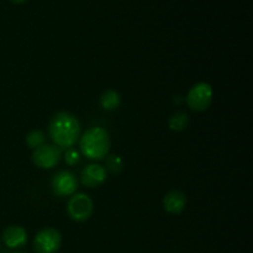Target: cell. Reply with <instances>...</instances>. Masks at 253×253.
Here are the masks:
<instances>
[{
  "mask_svg": "<svg viewBox=\"0 0 253 253\" xmlns=\"http://www.w3.org/2000/svg\"><path fill=\"white\" fill-rule=\"evenodd\" d=\"M52 192L59 198L72 197L78 189V179L69 170H59L52 178Z\"/></svg>",
  "mask_w": 253,
  "mask_h": 253,
  "instance_id": "52a82bcc",
  "label": "cell"
},
{
  "mask_svg": "<svg viewBox=\"0 0 253 253\" xmlns=\"http://www.w3.org/2000/svg\"><path fill=\"white\" fill-rule=\"evenodd\" d=\"M48 135L62 150L72 148L81 137V123L73 114L58 111L49 120Z\"/></svg>",
  "mask_w": 253,
  "mask_h": 253,
  "instance_id": "6da1fadb",
  "label": "cell"
},
{
  "mask_svg": "<svg viewBox=\"0 0 253 253\" xmlns=\"http://www.w3.org/2000/svg\"><path fill=\"white\" fill-rule=\"evenodd\" d=\"M62 235L53 227L42 229L34 237V251L36 253H57L61 249Z\"/></svg>",
  "mask_w": 253,
  "mask_h": 253,
  "instance_id": "5b68a950",
  "label": "cell"
},
{
  "mask_svg": "<svg viewBox=\"0 0 253 253\" xmlns=\"http://www.w3.org/2000/svg\"><path fill=\"white\" fill-rule=\"evenodd\" d=\"M212 99H214V89L207 82L195 83L185 96V101L190 110L198 111V113L207 110L211 105Z\"/></svg>",
  "mask_w": 253,
  "mask_h": 253,
  "instance_id": "277c9868",
  "label": "cell"
},
{
  "mask_svg": "<svg viewBox=\"0 0 253 253\" xmlns=\"http://www.w3.org/2000/svg\"><path fill=\"white\" fill-rule=\"evenodd\" d=\"M63 157H64V161H66L69 166H74V165H78L79 161H81V153H79L77 150H74L73 147L67 148L66 152L63 153Z\"/></svg>",
  "mask_w": 253,
  "mask_h": 253,
  "instance_id": "9a60e30c",
  "label": "cell"
},
{
  "mask_svg": "<svg viewBox=\"0 0 253 253\" xmlns=\"http://www.w3.org/2000/svg\"><path fill=\"white\" fill-rule=\"evenodd\" d=\"M11 2H14V4H22V2H25L26 0H10Z\"/></svg>",
  "mask_w": 253,
  "mask_h": 253,
  "instance_id": "2e32d148",
  "label": "cell"
},
{
  "mask_svg": "<svg viewBox=\"0 0 253 253\" xmlns=\"http://www.w3.org/2000/svg\"><path fill=\"white\" fill-rule=\"evenodd\" d=\"M81 153L90 161L105 160L110 152V135L105 128L93 126L79 137Z\"/></svg>",
  "mask_w": 253,
  "mask_h": 253,
  "instance_id": "7a4b0ae2",
  "label": "cell"
},
{
  "mask_svg": "<svg viewBox=\"0 0 253 253\" xmlns=\"http://www.w3.org/2000/svg\"><path fill=\"white\" fill-rule=\"evenodd\" d=\"M25 141H26V145L29 146L31 150H36L40 146L46 143V135H44L43 131L41 130H32L27 133Z\"/></svg>",
  "mask_w": 253,
  "mask_h": 253,
  "instance_id": "4fadbf2b",
  "label": "cell"
},
{
  "mask_svg": "<svg viewBox=\"0 0 253 253\" xmlns=\"http://www.w3.org/2000/svg\"><path fill=\"white\" fill-rule=\"evenodd\" d=\"M12 253H25V252H22V251H15V252H12Z\"/></svg>",
  "mask_w": 253,
  "mask_h": 253,
  "instance_id": "e0dca14e",
  "label": "cell"
},
{
  "mask_svg": "<svg viewBox=\"0 0 253 253\" xmlns=\"http://www.w3.org/2000/svg\"><path fill=\"white\" fill-rule=\"evenodd\" d=\"M189 125V116L184 111H177L168 119V127L174 132H182Z\"/></svg>",
  "mask_w": 253,
  "mask_h": 253,
  "instance_id": "7c38bea8",
  "label": "cell"
},
{
  "mask_svg": "<svg viewBox=\"0 0 253 253\" xmlns=\"http://www.w3.org/2000/svg\"><path fill=\"white\" fill-rule=\"evenodd\" d=\"M106 180V169L99 163H90L81 173V183L84 187L96 188Z\"/></svg>",
  "mask_w": 253,
  "mask_h": 253,
  "instance_id": "ba28073f",
  "label": "cell"
},
{
  "mask_svg": "<svg viewBox=\"0 0 253 253\" xmlns=\"http://www.w3.org/2000/svg\"><path fill=\"white\" fill-rule=\"evenodd\" d=\"M62 157H63V150L58 146L49 145V143H44L36 150H32L31 155L32 163L42 169H51L56 167Z\"/></svg>",
  "mask_w": 253,
  "mask_h": 253,
  "instance_id": "8992f818",
  "label": "cell"
},
{
  "mask_svg": "<svg viewBox=\"0 0 253 253\" xmlns=\"http://www.w3.org/2000/svg\"><path fill=\"white\" fill-rule=\"evenodd\" d=\"M68 216L76 222H85L94 212V202L85 193H74L67 203Z\"/></svg>",
  "mask_w": 253,
  "mask_h": 253,
  "instance_id": "3957f363",
  "label": "cell"
},
{
  "mask_svg": "<svg viewBox=\"0 0 253 253\" xmlns=\"http://www.w3.org/2000/svg\"><path fill=\"white\" fill-rule=\"evenodd\" d=\"M99 103H100V106L104 110H115V109H118L119 105H120L121 96L116 90L109 89V90H105L101 94L100 99H99Z\"/></svg>",
  "mask_w": 253,
  "mask_h": 253,
  "instance_id": "8fae6325",
  "label": "cell"
},
{
  "mask_svg": "<svg viewBox=\"0 0 253 253\" xmlns=\"http://www.w3.org/2000/svg\"><path fill=\"white\" fill-rule=\"evenodd\" d=\"M104 168L114 174H118L123 170V160L116 155H108L105 157V167Z\"/></svg>",
  "mask_w": 253,
  "mask_h": 253,
  "instance_id": "5bb4252c",
  "label": "cell"
},
{
  "mask_svg": "<svg viewBox=\"0 0 253 253\" xmlns=\"http://www.w3.org/2000/svg\"><path fill=\"white\" fill-rule=\"evenodd\" d=\"M2 241L9 249H20L27 242L26 230L19 225H11L2 232Z\"/></svg>",
  "mask_w": 253,
  "mask_h": 253,
  "instance_id": "30bf717a",
  "label": "cell"
},
{
  "mask_svg": "<svg viewBox=\"0 0 253 253\" xmlns=\"http://www.w3.org/2000/svg\"><path fill=\"white\" fill-rule=\"evenodd\" d=\"M162 204L168 214L179 215L184 211L185 207H187V197L180 190H170L165 195Z\"/></svg>",
  "mask_w": 253,
  "mask_h": 253,
  "instance_id": "9c48e42d",
  "label": "cell"
}]
</instances>
